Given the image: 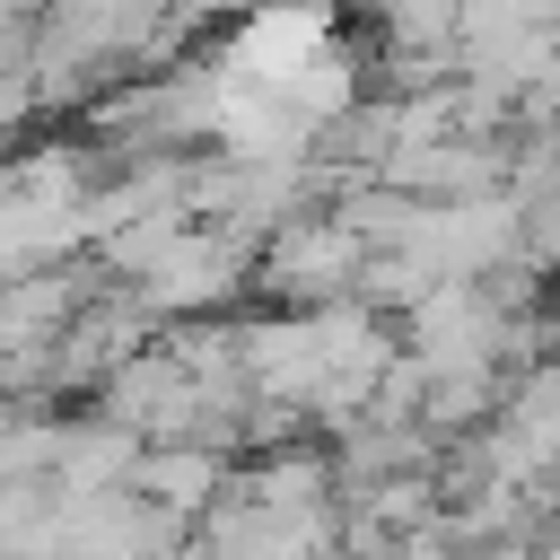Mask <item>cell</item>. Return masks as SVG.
<instances>
[{
	"instance_id": "obj_1",
	"label": "cell",
	"mask_w": 560,
	"mask_h": 560,
	"mask_svg": "<svg viewBox=\"0 0 560 560\" xmlns=\"http://www.w3.org/2000/svg\"><path fill=\"white\" fill-rule=\"evenodd\" d=\"M359 271H368V236L332 201H306L254 254V298H271V306H332V298H359Z\"/></svg>"
},
{
	"instance_id": "obj_2",
	"label": "cell",
	"mask_w": 560,
	"mask_h": 560,
	"mask_svg": "<svg viewBox=\"0 0 560 560\" xmlns=\"http://www.w3.org/2000/svg\"><path fill=\"white\" fill-rule=\"evenodd\" d=\"M131 289H140V306H149L158 324H175V315H228V306L254 298V245H236L228 228L192 219L184 245H175L158 271H140Z\"/></svg>"
},
{
	"instance_id": "obj_3",
	"label": "cell",
	"mask_w": 560,
	"mask_h": 560,
	"mask_svg": "<svg viewBox=\"0 0 560 560\" xmlns=\"http://www.w3.org/2000/svg\"><path fill=\"white\" fill-rule=\"evenodd\" d=\"M158 508H175V516H210L219 499H228V481H236V446H219V438H149V455H140V472H131Z\"/></svg>"
},
{
	"instance_id": "obj_4",
	"label": "cell",
	"mask_w": 560,
	"mask_h": 560,
	"mask_svg": "<svg viewBox=\"0 0 560 560\" xmlns=\"http://www.w3.org/2000/svg\"><path fill=\"white\" fill-rule=\"evenodd\" d=\"M368 70H376V52H359L350 35H324V44L306 52V70H298L280 96H289L306 122H341L359 96H376V79H368Z\"/></svg>"
},
{
	"instance_id": "obj_5",
	"label": "cell",
	"mask_w": 560,
	"mask_h": 560,
	"mask_svg": "<svg viewBox=\"0 0 560 560\" xmlns=\"http://www.w3.org/2000/svg\"><path fill=\"white\" fill-rule=\"evenodd\" d=\"M184 228H192V210H184V201H166V210H140V219H122L114 236H96V262H105L114 280H140V271H158V262L184 245Z\"/></svg>"
},
{
	"instance_id": "obj_6",
	"label": "cell",
	"mask_w": 560,
	"mask_h": 560,
	"mask_svg": "<svg viewBox=\"0 0 560 560\" xmlns=\"http://www.w3.org/2000/svg\"><path fill=\"white\" fill-rule=\"evenodd\" d=\"M525 254H534V262H551V271H560V184H551V192H534V201H525Z\"/></svg>"
}]
</instances>
